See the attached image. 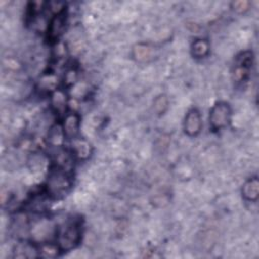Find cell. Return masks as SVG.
I'll use <instances>...</instances> for the list:
<instances>
[{"instance_id":"277c9868","label":"cell","mask_w":259,"mask_h":259,"mask_svg":"<svg viewBox=\"0 0 259 259\" xmlns=\"http://www.w3.org/2000/svg\"><path fill=\"white\" fill-rule=\"evenodd\" d=\"M253 65V54L252 52L241 53L235 61L234 65V80L236 82H242L249 76L250 70Z\"/></svg>"},{"instance_id":"3957f363","label":"cell","mask_w":259,"mask_h":259,"mask_svg":"<svg viewBox=\"0 0 259 259\" xmlns=\"http://www.w3.org/2000/svg\"><path fill=\"white\" fill-rule=\"evenodd\" d=\"M232 110L225 101L217 102L209 111V125L213 131H220L228 126L231 120Z\"/></svg>"},{"instance_id":"7a4b0ae2","label":"cell","mask_w":259,"mask_h":259,"mask_svg":"<svg viewBox=\"0 0 259 259\" xmlns=\"http://www.w3.org/2000/svg\"><path fill=\"white\" fill-rule=\"evenodd\" d=\"M68 170H65L57 165H55L48 177L47 182V192L55 197L65 195L72 185L70 176L67 173Z\"/></svg>"},{"instance_id":"7c38bea8","label":"cell","mask_w":259,"mask_h":259,"mask_svg":"<svg viewBox=\"0 0 259 259\" xmlns=\"http://www.w3.org/2000/svg\"><path fill=\"white\" fill-rule=\"evenodd\" d=\"M248 5H249V2L247 1H239V2H235L234 3V6H235V9L236 10H240V11H244L246 9H248Z\"/></svg>"},{"instance_id":"9c48e42d","label":"cell","mask_w":259,"mask_h":259,"mask_svg":"<svg viewBox=\"0 0 259 259\" xmlns=\"http://www.w3.org/2000/svg\"><path fill=\"white\" fill-rule=\"evenodd\" d=\"M208 50H209L208 41L202 38L196 39L191 46V54L194 58H197V59L205 57L208 53Z\"/></svg>"},{"instance_id":"30bf717a","label":"cell","mask_w":259,"mask_h":259,"mask_svg":"<svg viewBox=\"0 0 259 259\" xmlns=\"http://www.w3.org/2000/svg\"><path fill=\"white\" fill-rule=\"evenodd\" d=\"M53 104L57 108V111H61L65 108V95L61 91H57L53 95Z\"/></svg>"},{"instance_id":"52a82bcc","label":"cell","mask_w":259,"mask_h":259,"mask_svg":"<svg viewBox=\"0 0 259 259\" xmlns=\"http://www.w3.org/2000/svg\"><path fill=\"white\" fill-rule=\"evenodd\" d=\"M65 26V11L61 9L58 11L54 17L51 19L48 26V34L51 38H57L61 33Z\"/></svg>"},{"instance_id":"ba28073f","label":"cell","mask_w":259,"mask_h":259,"mask_svg":"<svg viewBox=\"0 0 259 259\" xmlns=\"http://www.w3.org/2000/svg\"><path fill=\"white\" fill-rule=\"evenodd\" d=\"M242 193H243V196L247 200L255 201L258 198V194H259L258 179L256 177H253V178H250L249 180H247L245 182V184L243 185Z\"/></svg>"},{"instance_id":"8992f818","label":"cell","mask_w":259,"mask_h":259,"mask_svg":"<svg viewBox=\"0 0 259 259\" xmlns=\"http://www.w3.org/2000/svg\"><path fill=\"white\" fill-rule=\"evenodd\" d=\"M79 125H80V117L78 114L74 112L67 113L64 118V122L62 125L63 135L68 139L75 138L79 133Z\"/></svg>"},{"instance_id":"8fae6325","label":"cell","mask_w":259,"mask_h":259,"mask_svg":"<svg viewBox=\"0 0 259 259\" xmlns=\"http://www.w3.org/2000/svg\"><path fill=\"white\" fill-rule=\"evenodd\" d=\"M168 105V99L165 95L158 96L154 101V108L158 113L164 112V110L167 108Z\"/></svg>"},{"instance_id":"5b68a950","label":"cell","mask_w":259,"mask_h":259,"mask_svg":"<svg viewBox=\"0 0 259 259\" xmlns=\"http://www.w3.org/2000/svg\"><path fill=\"white\" fill-rule=\"evenodd\" d=\"M202 127L201 115L198 109L191 108L185 115L184 119V132L189 137L196 136L200 133Z\"/></svg>"},{"instance_id":"6da1fadb","label":"cell","mask_w":259,"mask_h":259,"mask_svg":"<svg viewBox=\"0 0 259 259\" xmlns=\"http://www.w3.org/2000/svg\"><path fill=\"white\" fill-rule=\"evenodd\" d=\"M81 224L78 220H71L62 225L57 231L58 248L69 251L75 248L81 240Z\"/></svg>"}]
</instances>
